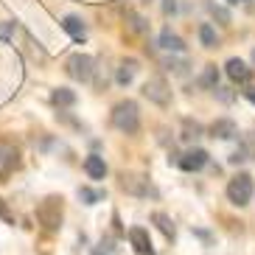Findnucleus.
<instances>
[{"instance_id": "nucleus-1", "label": "nucleus", "mask_w": 255, "mask_h": 255, "mask_svg": "<svg viewBox=\"0 0 255 255\" xmlns=\"http://www.w3.org/2000/svg\"><path fill=\"white\" fill-rule=\"evenodd\" d=\"M113 127L121 129L124 135H135L140 129V110L135 101H121L113 110Z\"/></svg>"}, {"instance_id": "nucleus-2", "label": "nucleus", "mask_w": 255, "mask_h": 255, "mask_svg": "<svg viewBox=\"0 0 255 255\" xmlns=\"http://www.w3.org/2000/svg\"><path fill=\"white\" fill-rule=\"evenodd\" d=\"M253 196H255V180H253V174L241 171V174H236V177L227 182V199H230L236 208L250 205V202H253Z\"/></svg>"}, {"instance_id": "nucleus-3", "label": "nucleus", "mask_w": 255, "mask_h": 255, "mask_svg": "<svg viewBox=\"0 0 255 255\" xmlns=\"http://www.w3.org/2000/svg\"><path fill=\"white\" fill-rule=\"evenodd\" d=\"M37 219L48 233L59 230L62 227V196H45L37 205Z\"/></svg>"}, {"instance_id": "nucleus-4", "label": "nucleus", "mask_w": 255, "mask_h": 255, "mask_svg": "<svg viewBox=\"0 0 255 255\" xmlns=\"http://www.w3.org/2000/svg\"><path fill=\"white\" fill-rule=\"evenodd\" d=\"M121 188L124 191H129V194H135V196H154L157 191L151 188V182H149V177L146 174H121Z\"/></svg>"}, {"instance_id": "nucleus-5", "label": "nucleus", "mask_w": 255, "mask_h": 255, "mask_svg": "<svg viewBox=\"0 0 255 255\" xmlns=\"http://www.w3.org/2000/svg\"><path fill=\"white\" fill-rule=\"evenodd\" d=\"M143 96L149 98V101H154V104L165 107L168 101H171V87H168V82H165V79L154 76V79H149V82L143 84Z\"/></svg>"}, {"instance_id": "nucleus-6", "label": "nucleus", "mask_w": 255, "mask_h": 255, "mask_svg": "<svg viewBox=\"0 0 255 255\" xmlns=\"http://www.w3.org/2000/svg\"><path fill=\"white\" fill-rule=\"evenodd\" d=\"M68 73H70V79H76V82H90L93 59H90V56H84V53L70 56V59H68Z\"/></svg>"}, {"instance_id": "nucleus-7", "label": "nucleus", "mask_w": 255, "mask_h": 255, "mask_svg": "<svg viewBox=\"0 0 255 255\" xmlns=\"http://www.w3.org/2000/svg\"><path fill=\"white\" fill-rule=\"evenodd\" d=\"M129 244L135 247L137 255H154V247H151V239H149V230L146 227H129Z\"/></svg>"}, {"instance_id": "nucleus-8", "label": "nucleus", "mask_w": 255, "mask_h": 255, "mask_svg": "<svg viewBox=\"0 0 255 255\" xmlns=\"http://www.w3.org/2000/svg\"><path fill=\"white\" fill-rule=\"evenodd\" d=\"M17 163H20V157H17V149L11 146V143L0 140V180H6L8 174L17 168Z\"/></svg>"}, {"instance_id": "nucleus-9", "label": "nucleus", "mask_w": 255, "mask_h": 255, "mask_svg": "<svg viewBox=\"0 0 255 255\" xmlns=\"http://www.w3.org/2000/svg\"><path fill=\"white\" fill-rule=\"evenodd\" d=\"M205 163H208V151L205 149H188L177 160V165H180L182 171H199V168H205Z\"/></svg>"}, {"instance_id": "nucleus-10", "label": "nucleus", "mask_w": 255, "mask_h": 255, "mask_svg": "<svg viewBox=\"0 0 255 255\" xmlns=\"http://www.w3.org/2000/svg\"><path fill=\"white\" fill-rule=\"evenodd\" d=\"M239 135V127H236V121L230 118H219L210 124V137H219V140H230V137Z\"/></svg>"}, {"instance_id": "nucleus-11", "label": "nucleus", "mask_w": 255, "mask_h": 255, "mask_svg": "<svg viewBox=\"0 0 255 255\" xmlns=\"http://www.w3.org/2000/svg\"><path fill=\"white\" fill-rule=\"evenodd\" d=\"M225 70H227V76H230V82H236V84H247L250 82V68H247L244 59H227Z\"/></svg>"}, {"instance_id": "nucleus-12", "label": "nucleus", "mask_w": 255, "mask_h": 255, "mask_svg": "<svg viewBox=\"0 0 255 255\" xmlns=\"http://www.w3.org/2000/svg\"><path fill=\"white\" fill-rule=\"evenodd\" d=\"M84 171L90 180H104L107 177V163L104 157H98V154H90V157L84 160Z\"/></svg>"}, {"instance_id": "nucleus-13", "label": "nucleus", "mask_w": 255, "mask_h": 255, "mask_svg": "<svg viewBox=\"0 0 255 255\" xmlns=\"http://www.w3.org/2000/svg\"><path fill=\"white\" fill-rule=\"evenodd\" d=\"M62 28L68 31V34L76 39V42H84V37H87V25H84L79 17H73V14L62 20Z\"/></svg>"}, {"instance_id": "nucleus-14", "label": "nucleus", "mask_w": 255, "mask_h": 255, "mask_svg": "<svg viewBox=\"0 0 255 255\" xmlns=\"http://www.w3.org/2000/svg\"><path fill=\"white\" fill-rule=\"evenodd\" d=\"M160 45H163L165 51H182L185 42H182L177 34H171V31H163V34H160Z\"/></svg>"}, {"instance_id": "nucleus-15", "label": "nucleus", "mask_w": 255, "mask_h": 255, "mask_svg": "<svg viewBox=\"0 0 255 255\" xmlns=\"http://www.w3.org/2000/svg\"><path fill=\"white\" fill-rule=\"evenodd\" d=\"M151 222H157V227L163 230L165 239H174V222H171L168 216H165V213H160V210H157V213L151 216Z\"/></svg>"}, {"instance_id": "nucleus-16", "label": "nucleus", "mask_w": 255, "mask_h": 255, "mask_svg": "<svg viewBox=\"0 0 255 255\" xmlns=\"http://www.w3.org/2000/svg\"><path fill=\"white\" fill-rule=\"evenodd\" d=\"M51 101H53L56 107H70V104H76V96H73L70 90H65V87H59V90H53Z\"/></svg>"}, {"instance_id": "nucleus-17", "label": "nucleus", "mask_w": 255, "mask_h": 255, "mask_svg": "<svg viewBox=\"0 0 255 255\" xmlns=\"http://www.w3.org/2000/svg\"><path fill=\"white\" fill-rule=\"evenodd\" d=\"M135 70H137V65L132 59L124 62V65H121V70H118V84H129V82H132V76H135Z\"/></svg>"}, {"instance_id": "nucleus-18", "label": "nucleus", "mask_w": 255, "mask_h": 255, "mask_svg": "<svg viewBox=\"0 0 255 255\" xmlns=\"http://www.w3.org/2000/svg\"><path fill=\"white\" fill-rule=\"evenodd\" d=\"M79 199L84 205H96L98 199H104V191H93V188H79Z\"/></svg>"}, {"instance_id": "nucleus-19", "label": "nucleus", "mask_w": 255, "mask_h": 255, "mask_svg": "<svg viewBox=\"0 0 255 255\" xmlns=\"http://www.w3.org/2000/svg\"><path fill=\"white\" fill-rule=\"evenodd\" d=\"M199 39H202V45H205V48H216V31L210 28L208 23L199 25Z\"/></svg>"}, {"instance_id": "nucleus-20", "label": "nucleus", "mask_w": 255, "mask_h": 255, "mask_svg": "<svg viewBox=\"0 0 255 255\" xmlns=\"http://www.w3.org/2000/svg\"><path fill=\"white\" fill-rule=\"evenodd\" d=\"M216 82H219L216 65H208V68H205V73H202V79H199V84H202V87H213V90H216Z\"/></svg>"}, {"instance_id": "nucleus-21", "label": "nucleus", "mask_w": 255, "mask_h": 255, "mask_svg": "<svg viewBox=\"0 0 255 255\" xmlns=\"http://www.w3.org/2000/svg\"><path fill=\"white\" fill-rule=\"evenodd\" d=\"M199 135H202V127H199L196 121H185V124H182V137H185V140H196Z\"/></svg>"}, {"instance_id": "nucleus-22", "label": "nucleus", "mask_w": 255, "mask_h": 255, "mask_svg": "<svg viewBox=\"0 0 255 255\" xmlns=\"http://www.w3.org/2000/svg\"><path fill=\"white\" fill-rule=\"evenodd\" d=\"M244 98H247L250 104H255V87H247V90H244Z\"/></svg>"}, {"instance_id": "nucleus-23", "label": "nucleus", "mask_w": 255, "mask_h": 255, "mask_svg": "<svg viewBox=\"0 0 255 255\" xmlns=\"http://www.w3.org/2000/svg\"><path fill=\"white\" fill-rule=\"evenodd\" d=\"M163 8H165V14H171L174 8H177V3H174V0H165V3H163Z\"/></svg>"}, {"instance_id": "nucleus-24", "label": "nucleus", "mask_w": 255, "mask_h": 255, "mask_svg": "<svg viewBox=\"0 0 255 255\" xmlns=\"http://www.w3.org/2000/svg\"><path fill=\"white\" fill-rule=\"evenodd\" d=\"M8 34H11V25H0V37H8Z\"/></svg>"}, {"instance_id": "nucleus-25", "label": "nucleus", "mask_w": 255, "mask_h": 255, "mask_svg": "<svg viewBox=\"0 0 255 255\" xmlns=\"http://www.w3.org/2000/svg\"><path fill=\"white\" fill-rule=\"evenodd\" d=\"M227 3H230V6H236V3H244V0H227Z\"/></svg>"}, {"instance_id": "nucleus-26", "label": "nucleus", "mask_w": 255, "mask_h": 255, "mask_svg": "<svg viewBox=\"0 0 255 255\" xmlns=\"http://www.w3.org/2000/svg\"><path fill=\"white\" fill-rule=\"evenodd\" d=\"M93 255H107V253H101V250H96V253H93Z\"/></svg>"}]
</instances>
